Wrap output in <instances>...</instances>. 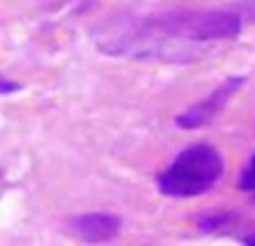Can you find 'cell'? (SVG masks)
<instances>
[{"label":"cell","mask_w":255,"mask_h":246,"mask_svg":"<svg viewBox=\"0 0 255 246\" xmlns=\"http://www.w3.org/2000/svg\"><path fill=\"white\" fill-rule=\"evenodd\" d=\"M224 175L220 150L208 143H195L181 150L175 161L159 175V190L168 197L186 199L208 193Z\"/></svg>","instance_id":"7a4b0ae2"},{"label":"cell","mask_w":255,"mask_h":246,"mask_svg":"<svg viewBox=\"0 0 255 246\" xmlns=\"http://www.w3.org/2000/svg\"><path fill=\"white\" fill-rule=\"evenodd\" d=\"M72 231L79 235L83 242H110L119 235L121 222L119 217L108 215V213H90V215H81L72 222Z\"/></svg>","instance_id":"277c9868"},{"label":"cell","mask_w":255,"mask_h":246,"mask_svg":"<svg viewBox=\"0 0 255 246\" xmlns=\"http://www.w3.org/2000/svg\"><path fill=\"white\" fill-rule=\"evenodd\" d=\"M247 79L244 76H231L226 79L220 88H215L206 99H202L199 103L190 106L186 112H181L177 117V125L184 127V130H197V127H204L208 125L222 110L226 108V103L244 88Z\"/></svg>","instance_id":"3957f363"},{"label":"cell","mask_w":255,"mask_h":246,"mask_svg":"<svg viewBox=\"0 0 255 246\" xmlns=\"http://www.w3.org/2000/svg\"><path fill=\"white\" fill-rule=\"evenodd\" d=\"M148 34L175 38L184 43H222L233 40L242 31V16L229 9H208V11H163L145 20Z\"/></svg>","instance_id":"6da1fadb"},{"label":"cell","mask_w":255,"mask_h":246,"mask_svg":"<svg viewBox=\"0 0 255 246\" xmlns=\"http://www.w3.org/2000/svg\"><path fill=\"white\" fill-rule=\"evenodd\" d=\"M240 188L242 190H249V193H255V154L251 157V161L247 163V168H244L242 177H240Z\"/></svg>","instance_id":"5b68a950"},{"label":"cell","mask_w":255,"mask_h":246,"mask_svg":"<svg viewBox=\"0 0 255 246\" xmlns=\"http://www.w3.org/2000/svg\"><path fill=\"white\" fill-rule=\"evenodd\" d=\"M238 13H240V16H242V18H249V20H255V0H244V2H240Z\"/></svg>","instance_id":"8992f818"},{"label":"cell","mask_w":255,"mask_h":246,"mask_svg":"<svg viewBox=\"0 0 255 246\" xmlns=\"http://www.w3.org/2000/svg\"><path fill=\"white\" fill-rule=\"evenodd\" d=\"M18 88H20V85H18L16 81H11V79L0 74V94H11V92H16Z\"/></svg>","instance_id":"52a82bcc"}]
</instances>
